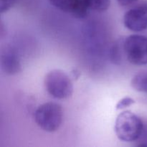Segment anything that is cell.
Here are the masks:
<instances>
[{"instance_id":"cell-5","label":"cell","mask_w":147,"mask_h":147,"mask_svg":"<svg viewBox=\"0 0 147 147\" xmlns=\"http://www.w3.org/2000/svg\"><path fill=\"white\" fill-rule=\"evenodd\" d=\"M125 27L133 32L147 29V4H141L126 11L123 17Z\"/></svg>"},{"instance_id":"cell-3","label":"cell","mask_w":147,"mask_h":147,"mask_svg":"<svg viewBox=\"0 0 147 147\" xmlns=\"http://www.w3.org/2000/svg\"><path fill=\"white\" fill-rule=\"evenodd\" d=\"M45 87L47 93L57 99H66L73 93L71 79L61 70H53L45 76Z\"/></svg>"},{"instance_id":"cell-2","label":"cell","mask_w":147,"mask_h":147,"mask_svg":"<svg viewBox=\"0 0 147 147\" xmlns=\"http://www.w3.org/2000/svg\"><path fill=\"white\" fill-rule=\"evenodd\" d=\"M63 119V109L57 103H43L34 112V121L37 125L47 132L56 131L61 126Z\"/></svg>"},{"instance_id":"cell-1","label":"cell","mask_w":147,"mask_h":147,"mask_svg":"<svg viewBox=\"0 0 147 147\" xmlns=\"http://www.w3.org/2000/svg\"><path fill=\"white\" fill-rule=\"evenodd\" d=\"M143 131L142 120L129 111L119 114L115 123V132L120 140L131 142L140 137Z\"/></svg>"},{"instance_id":"cell-6","label":"cell","mask_w":147,"mask_h":147,"mask_svg":"<svg viewBox=\"0 0 147 147\" xmlns=\"http://www.w3.org/2000/svg\"><path fill=\"white\" fill-rule=\"evenodd\" d=\"M49 2L62 11L70 14L76 18L86 17L89 12V8L84 0H48Z\"/></svg>"},{"instance_id":"cell-7","label":"cell","mask_w":147,"mask_h":147,"mask_svg":"<svg viewBox=\"0 0 147 147\" xmlns=\"http://www.w3.org/2000/svg\"><path fill=\"white\" fill-rule=\"evenodd\" d=\"M1 69L8 75H15L21 71L20 59L17 52L12 48H6L1 53Z\"/></svg>"},{"instance_id":"cell-12","label":"cell","mask_w":147,"mask_h":147,"mask_svg":"<svg viewBox=\"0 0 147 147\" xmlns=\"http://www.w3.org/2000/svg\"><path fill=\"white\" fill-rule=\"evenodd\" d=\"M118 2L119 3V4L121 6H128L130 5V4H134L136 1H137L138 0H117Z\"/></svg>"},{"instance_id":"cell-4","label":"cell","mask_w":147,"mask_h":147,"mask_svg":"<svg viewBox=\"0 0 147 147\" xmlns=\"http://www.w3.org/2000/svg\"><path fill=\"white\" fill-rule=\"evenodd\" d=\"M125 55L129 62L135 65L147 64V37L131 34L123 41Z\"/></svg>"},{"instance_id":"cell-10","label":"cell","mask_w":147,"mask_h":147,"mask_svg":"<svg viewBox=\"0 0 147 147\" xmlns=\"http://www.w3.org/2000/svg\"><path fill=\"white\" fill-rule=\"evenodd\" d=\"M135 103V100L133 98L130 97H125L121 99L118 103L116 104V109L117 110H122L123 109L129 107V106H131L132 104Z\"/></svg>"},{"instance_id":"cell-8","label":"cell","mask_w":147,"mask_h":147,"mask_svg":"<svg viewBox=\"0 0 147 147\" xmlns=\"http://www.w3.org/2000/svg\"><path fill=\"white\" fill-rule=\"evenodd\" d=\"M133 88L147 94V71H143L135 75L131 82Z\"/></svg>"},{"instance_id":"cell-9","label":"cell","mask_w":147,"mask_h":147,"mask_svg":"<svg viewBox=\"0 0 147 147\" xmlns=\"http://www.w3.org/2000/svg\"><path fill=\"white\" fill-rule=\"evenodd\" d=\"M89 9L98 12L106 11L110 7L111 0H84Z\"/></svg>"},{"instance_id":"cell-11","label":"cell","mask_w":147,"mask_h":147,"mask_svg":"<svg viewBox=\"0 0 147 147\" xmlns=\"http://www.w3.org/2000/svg\"><path fill=\"white\" fill-rule=\"evenodd\" d=\"M15 0H0V11L6 12L13 6Z\"/></svg>"}]
</instances>
